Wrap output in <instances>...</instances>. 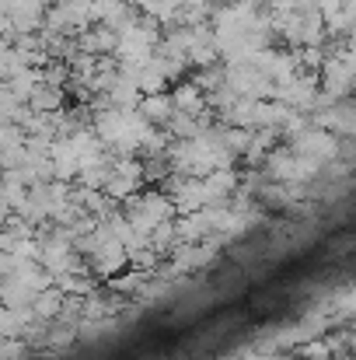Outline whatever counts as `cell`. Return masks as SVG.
<instances>
[{
  "label": "cell",
  "mask_w": 356,
  "mask_h": 360,
  "mask_svg": "<svg viewBox=\"0 0 356 360\" xmlns=\"http://www.w3.org/2000/svg\"><path fill=\"white\" fill-rule=\"evenodd\" d=\"M283 143H290V150H297V154H304V158H315L318 165L336 161L339 150H343V136H336V133H329V129H318V126H308V129H301L297 136H290V140H283Z\"/></svg>",
  "instance_id": "obj_1"
},
{
  "label": "cell",
  "mask_w": 356,
  "mask_h": 360,
  "mask_svg": "<svg viewBox=\"0 0 356 360\" xmlns=\"http://www.w3.org/2000/svg\"><path fill=\"white\" fill-rule=\"evenodd\" d=\"M224 84L241 98H272V81L262 77L248 60L224 63Z\"/></svg>",
  "instance_id": "obj_2"
},
{
  "label": "cell",
  "mask_w": 356,
  "mask_h": 360,
  "mask_svg": "<svg viewBox=\"0 0 356 360\" xmlns=\"http://www.w3.org/2000/svg\"><path fill=\"white\" fill-rule=\"evenodd\" d=\"M49 161H53V179H60V182H74L77 179V154L70 147V136H53Z\"/></svg>",
  "instance_id": "obj_3"
},
{
  "label": "cell",
  "mask_w": 356,
  "mask_h": 360,
  "mask_svg": "<svg viewBox=\"0 0 356 360\" xmlns=\"http://www.w3.org/2000/svg\"><path fill=\"white\" fill-rule=\"evenodd\" d=\"M171 105H175V112H189V116H199V112H206V95L192 84V81H175L171 84Z\"/></svg>",
  "instance_id": "obj_4"
},
{
  "label": "cell",
  "mask_w": 356,
  "mask_h": 360,
  "mask_svg": "<svg viewBox=\"0 0 356 360\" xmlns=\"http://www.w3.org/2000/svg\"><path fill=\"white\" fill-rule=\"evenodd\" d=\"M136 112L150 122V126H164L168 116L175 112V105H171V95H168V91H154V95H140Z\"/></svg>",
  "instance_id": "obj_5"
},
{
  "label": "cell",
  "mask_w": 356,
  "mask_h": 360,
  "mask_svg": "<svg viewBox=\"0 0 356 360\" xmlns=\"http://www.w3.org/2000/svg\"><path fill=\"white\" fill-rule=\"evenodd\" d=\"M63 290L56 287V283H49L46 290H39L35 297H32V315L39 319V322H53V319H60V311H63Z\"/></svg>",
  "instance_id": "obj_6"
},
{
  "label": "cell",
  "mask_w": 356,
  "mask_h": 360,
  "mask_svg": "<svg viewBox=\"0 0 356 360\" xmlns=\"http://www.w3.org/2000/svg\"><path fill=\"white\" fill-rule=\"evenodd\" d=\"M63 102H67V91H63V88L39 81V88L28 95V102H25V105H28L32 112H60V109H63Z\"/></svg>",
  "instance_id": "obj_7"
}]
</instances>
